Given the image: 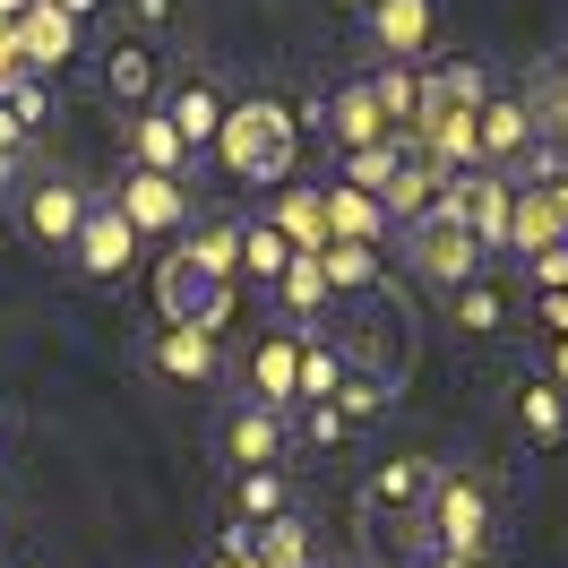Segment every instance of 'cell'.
Segmentation results:
<instances>
[{
	"instance_id": "1",
	"label": "cell",
	"mask_w": 568,
	"mask_h": 568,
	"mask_svg": "<svg viewBox=\"0 0 568 568\" xmlns=\"http://www.w3.org/2000/svg\"><path fill=\"white\" fill-rule=\"evenodd\" d=\"M215 155L233 181H284L293 173V112L250 95V104H224V130H215Z\"/></svg>"
},
{
	"instance_id": "2",
	"label": "cell",
	"mask_w": 568,
	"mask_h": 568,
	"mask_svg": "<svg viewBox=\"0 0 568 568\" xmlns=\"http://www.w3.org/2000/svg\"><path fill=\"white\" fill-rule=\"evenodd\" d=\"M87 207H95V190L78 173H27L18 181V233L43 250H70L78 224H87Z\"/></svg>"
},
{
	"instance_id": "3",
	"label": "cell",
	"mask_w": 568,
	"mask_h": 568,
	"mask_svg": "<svg viewBox=\"0 0 568 568\" xmlns=\"http://www.w3.org/2000/svg\"><path fill=\"white\" fill-rule=\"evenodd\" d=\"M155 293H164V320L173 327H224L233 320V276H215V267H199L190 250H173L164 267H155Z\"/></svg>"
},
{
	"instance_id": "4",
	"label": "cell",
	"mask_w": 568,
	"mask_h": 568,
	"mask_svg": "<svg viewBox=\"0 0 568 568\" xmlns=\"http://www.w3.org/2000/svg\"><path fill=\"white\" fill-rule=\"evenodd\" d=\"M483 534H491L483 483L474 474H430V542H439V560H474Z\"/></svg>"
},
{
	"instance_id": "5",
	"label": "cell",
	"mask_w": 568,
	"mask_h": 568,
	"mask_svg": "<svg viewBox=\"0 0 568 568\" xmlns=\"http://www.w3.org/2000/svg\"><path fill=\"white\" fill-rule=\"evenodd\" d=\"M405 258H414V276H430V284H474L483 276V242L465 233L457 215L439 207V215H423V224H405Z\"/></svg>"
},
{
	"instance_id": "6",
	"label": "cell",
	"mask_w": 568,
	"mask_h": 568,
	"mask_svg": "<svg viewBox=\"0 0 568 568\" xmlns=\"http://www.w3.org/2000/svg\"><path fill=\"white\" fill-rule=\"evenodd\" d=\"M534 112L517 104V95H483L474 104V173H517L534 155Z\"/></svg>"
},
{
	"instance_id": "7",
	"label": "cell",
	"mask_w": 568,
	"mask_h": 568,
	"mask_svg": "<svg viewBox=\"0 0 568 568\" xmlns=\"http://www.w3.org/2000/svg\"><path fill=\"white\" fill-rule=\"evenodd\" d=\"M130 258H139L130 215L112 207V199H95L87 224H78V242H70V267H78V276H95V284H121V276H130Z\"/></svg>"
},
{
	"instance_id": "8",
	"label": "cell",
	"mask_w": 568,
	"mask_h": 568,
	"mask_svg": "<svg viewBox=\"0 0 568 568\" xmlns=\"http://www.w3.org/2000/svg\"><path fill=\"white\" fill-rule=\"evenodd\" d=\"M284 439H293V430H284V414H276V405H258V396H250V405H224V423H215V448H224V465H233V474L284 465Z\"/></svg>"
},
{
	"instance_id": "9",
	"label": "cell",
	"mask_w": 568,
	"mask_h": 568,
	"mask_svg": "<svg viewBox=\"0 0 568 568\" xmlns=\"http://www.w3.org/2000/svg\"><path fill=\"white\" fill-rule=\"evenodd\" d=\"M508 207H517V181L508 173H457L448 181V215H457L483 250H508Z\"/></svg>"
},
{
	"instance_id": "10",
	"label": "cell",
	"mask_w": 568,
	"mask_h": 568,
	"mask_svg": "<svg viewBox=\"0 0 568 568\" xmlns=\"http://www.w3.org/2000/svg\"><path fill=\"white\" fill-rule=\"evenodd\" d=\"M112 207L130 215V233H181V215H190V190H181L173 173H130L112 181Z\"/></svg>"
},
{
	"instance_id": "11",
	"label": "cell",
	"mask_w": 568,
	"mask_h": 568,
	"mask_svg": "<svg viewBox=\"0 0 568 568\" xmlns=\"http://www.w3.org/2000/svg\"><path fill=\"white\" fill-rule=\"evenodd\" d=\"M327 139H336V155H362V146H396V121L379 112V95H371V78H354V87H336L327 95Z\"/></svg>"
},
{
	"instance_id": "12",
	"label": "cell",
	"mask_w": 568,
	"mask_h": 568,
	"mask_svg": "<svg viewBox=\"0 0 568 568\" xmlns=\"http://www.w3.org/2000/svg\"><path fill=\"white\" fill-rule=\"evenodd\" d=\"M164 121H173L181 130V146H190V155H199V146H215V130H224V87H215L207 70H190V78H173V87H164Z\"/></svg>"
},
{
	"instance_id": "13",
	"label": "cell",
	"mask_w": 568,
	"mask_h": 568,
	"mask_svg": "<svg viewBox=\"0 0 568 568\" xmlns=\"http://www.w3.org/2000/svg\"><path fill=\"white\" fill-rule=\"evenodd\" d=\"M362 9H371V43L388 61H423L430 36H439V9L430 0H362Z\"/></svg>"
},
{
	"instance_id": "14",
	"label": "cell",
	"mask_w": 568,
	"mask_h": 568,
	"mask_svg": "<svg viewBox=\"0 0 568 568\" xmlns=\"http://www.w3.org/2000/svg\"><path fill=\"white\" fill-rule=\"evenodd\" d=\"M146 362H155L164 379H181V388H207V379H224V354H215L207 327H164V336L146 345Z\"/></svg>"
},
{
	"instance_id": "15",
	"label": "cell",
	"mask_w": 568,
	"mask_h": 568,
	"mask_svg": "<svg viewBox=\"0 0 568 568\" xmlns=\"http://www.w3.org/2000/svg\"><path fill=\"white\" fill-rule=\"evenodd\" d=\"M276 311H284V327H302V336H311V320H327L320 250H293V258H284V276H276Z\"/></svg>"
},
{
	"instance_id": "16",
	"label": "cell",
	"mask_w": 568,
	"mask_h": 568,
	"mask_svg": "<svg viewBox=\"0 0 568 568\" xmlns=\"http://www.w3.org/2000/svg\"><path fill=\"white\" fill-rule=\"evenodd\" d=\"M9 36H18V61H27V70H61V61L78 52V18H61V9H43V0H36Z\"/></svg>"
},
{
	"instance_id": "17",
	"label": "cell",
	"mask_w": 568,
	"mask_h": 568,
	"mask_svg": "<svg viewBox=\"0 0 568 568\" xmlns=\"http://www.w3.org/2000/svg\"><path fill=\"white\" fill-rule=\"evenodd\" d=\"M345 371H354V362H345V345L311 327V336H302V371H293V405H336Z\"/></svg>"
},
{
	"instance_id": "18",
	"label": "cell",
	"mask_w": 568,
	"mask_h": 568,
	"mask_svg": "<svg viewBox=\"0 0 568 568\" xmlns=\"http://www.w3.org/2000/svg\"><path fill=\"white\" fill-rule=\"evenodd\" d=\"M320 276H327V302H345V293H354V302H371L388 267H379V250H371V242H327V250H320Z\"/></svg>"
},
{
	"instance_id": "19",
	"label": "cell",
	"mask_w": 568,
	"mask_h": 568,
	"mask_svg": "<svg viewBox=\"0 0 568 568\" xmlns=\"http://www.w3.org/2000/svg\"><path fill=\"white\" fill-rule=\"evenodd\" d=\"M430 474H439V465H423V457H396V465H379V474L362 483V508H371V517L423 508V499H430Z\"/></svg>"
},
{
	"instance_id": "20",
	"label": "cell",
	"mask_w": 568,
	"mask_h": 568,
	"mask_svg": "<svg viewBox=\"0 0 568 568\" xmlns=\"http://www.w3.org/2000/svg\"><path fill=\"white\" fill-rule=\"evenodd\" d=\"M293 371H302V327H276L267 345H258V362H250V379H258V405H293Z\"/></svg>"
},
{
	"instance_id": "21",
	"label": "cell",
	"mask_w": 568,
	"mask_h": 568,
	"mask_svg": "<svg viewBox=\"0 0 568 568\" xmlns=\"http://www.w3.org/2000/svg\"><path fill=\"white\" fill-rule=\"evenodd\" d=\"M233 517L250 526H276V517H293V491H284V465H258V474H233Z\"/></svg>"
},
{
	"instance_id": "22",
	"label": "cell",
	"mask_w": 568,
	"mask_h": 568,
	"mask_svg": "<svg viewBox=\"0 0 568 568\" xmlns=\"http://www.w3.org/2000/svg\"><path fill=\"white\" fill-rule=\"evenodd\" d=\"M104 95H112V104H130V112L155 104V52H146V43H112V61H104Z\"/></svg>"
},
{
	"instance_id": "23",
	"label": "cell",
	"mask_w": 568,
	"mask_h": 568,
	"mask_svg": "<svg viewBox=\"0 0 568 568\" xmlns=\"http://www.w3.org/2000/svg\"><path fill=\"white\" fill-rule=\"evenodd\" d=\"M130 164H139V173H173V181H181V164H190L181 130H173L155 104H146V112H139V130H130Z\"/></svg>"
},
{
	"instance_id": "24",
	"label": "cell",
	"mask_w": 568,
	"mask_h": 568,
	"mask_svg": "<svg viewBox=\"0 0 568 568\" xmlns=\"http://www.w3.org/2000/svg\"><path fill=\"white\" fill-rule=\"evenodd\" d=\"M320 215L336 224L327 242H371V250H379V224H388V215H379V199H362V190H345V181H336V190H320Z\"/></svg>"
},
{
	"instance_id": "25",
	"label": "cell",
	"mask_w": 568,
	"mask_h": 568,
	"mask_svg": "<svg viewBox=\"0 0 568 568\" xmlns=\"http://www.w3.org/2000/svg\"><path fill=\"white\" fill-rule=\"evenodd\" d=\"M43 112H52V95H43L36 78H18V87H0V164H9V155H18V139H27V130H36Z\"/></svg>"
},
{
	"instance_id": "26",
	"label": "cell",
	"mask_w": 568,
	"mask_h": 568,
	"mask_svg": "<svg viewBox=\"0 0 568 568\" xmlns=\"http://www.w3.org/2000/svg\"><path fill=\"white\" fill-rule=\"evenodd\" d=\"M526 112H534V139H551V146H568V61H551V70L534 78V95H526Z\"/></svg>"
},
{
	"instance_id": "27",
	"label": "cell",
	"mask_w": 568,
	"mask_h": 568,
	"mask_svg": "<svg viewBox=\"0 0 568 568\" xmlns=\"http://www.w3.org/2000/svg\"><path fill=\"white\" fill-rule=\"evenodd\" d=\"M284 258H293V242H284L276 224H242V267H233V276L276 284V276H284Z\"/></svg>"
},
{
	"instance_id": "28",
	"label": "cell",
	"mask_w": 568,
	"mask_h": 568,
	"mask_svg": "<svg viewBox=\"0 0 568 568\" xmlns=\"http://www.w3.org/2000/svg\"><path fill=\"white\" fill-rule=\"evenodd\" d=\"M517 423H526L534 439H560V430H568V388H551V379H526V388H517Z\"/></svg>"
},
{
	"instance_id": "29",
	"label": "cell",
	"mask_w": 568,
	"mask_h": 568,
	"mask_svg": "<svg viewBox=\"0 0 568 568\" xmlns=\"http://www.w3.org/2000/svg\"><path fill=\"white\" fill-rule=\"evenodd\" d=\"M448 302H457V327L465 336H499V327H508V302H499V284H457V293H448Z\"/></svg>"
},
{
	"instance_id": "30",
	"label": "cell",
	"mask_w": 568,
	"mask_h": 568,
	"mask_svg": "<svg viewBox=\"0 0 568 568\" xmlns=\"http://www.w3.org/2000/svg\"><path fill=\"white\" fill-rule=\"evenodd\" d=\"M276 233L293 250H327V215H320V199H311V190H293V199H284V215H276Z\"/></svg>"
},
{
	"instance_id": "31",
	"label": "cell",
	"mask_w": 568,
	"mask_h": 568,
	"mask_svg": "<svg viewBox=\"0 0 568 568\" xmlns=\"http://www.w3.org/2000/svg\"><path fill=\"white\" fill-rule=\"evenodd\" d=\"M396 146H405V139H396ZM396 146H362V155H336V164H345V190L379 199V190L396 181Z\"/></svg>"
},
{
	"instance_id": "32",
	"label": "cell",
	"mask_w": 568,
	"mask_h": 568,
	"mask_svg": "<svg viewBox=\"0 0 568 568\" xmlns=\"http://www.w3.org/2000/svg\"><path fill=\"white\" fill-rule=\"evenodd\" d=\"M302 430H311V439H345V414H336V405H302Z\"/></svg>"
},
{
	"instance_id": "33",
	"label": "cell",
	"mask_w": 568,
	"mask_h": 568,
	"mask_svg": "<svg viewBox=\"0 0 568 568\" xmlns=\"http://www.w3.org/2000/svg\"><path fill=\"white\" fill-rule=\"evenodd\" d=\"M207 568H258V560H250V542H242V534H233V542H224V551H215Z\"/></svg>"
},
{
	"instance_id": "34",
	"label": "cell",
	"mask_w": 568,
	"mask_h": 568,
	"mask_svg": "<svg viewBox=\"0 0 568 568\" xmlns=\"http://www.w3.org/2000/svg\"><path fill=\"white\" fill-rule=\"evenodd\" d=\"M139 18H146V27H164V18H173V0H139Z\"/></svg>"
},
{
	"instance_id": "35",
	"label": "cell",
	"mask_w": 568,
	"mask_h": 568,
	"mask_svg": "<svg viewBox=\"0 0 568 568\" xmlns=\"http://www.w3.org/2000/svg\"><path fill=\"white\" fill-rule=\"evenodd\" d=\"M43 9H61V18H87V9H95V0H43Z\"/></svg>"
},
{
	"instance_id": "36",
	"label": "cell",
	"mask_w": 568,
	"mask_h": 568,
	"mask_svg": "<svg viewBox=\"0 0 568 568\" xmlns=\"http://www.w3.org/2000/svg\"><path fill=\"white\" fill-rule=\"evenodd\" d=\"M551 371H560V379H568V336H560V354H551Z\"/></svg>"
}]
</instances>
